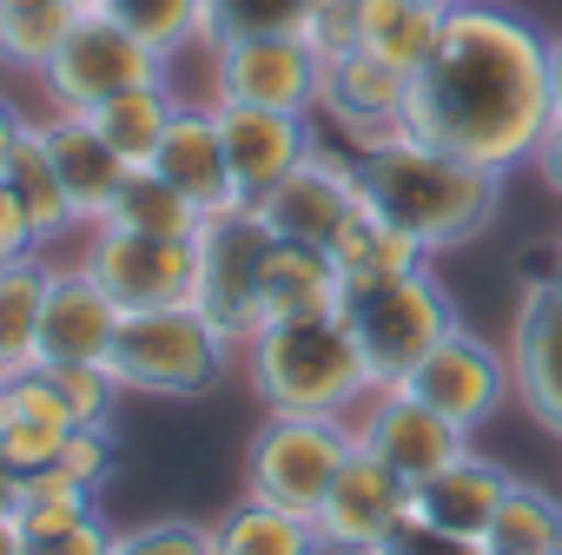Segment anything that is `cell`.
<instances>
[{
	"mask_svg": "<svg viewBox=\"0 0 562 555\" xmlns=\"http://www.w3.org/2000/svg\"><path fill=\"white\" fill-rule=\"evenodd\" d=\"M549 120V41L490 0L450 8L443 41L411 73V133L490 172H516L536 159Z\"/></svg>",
	"mask_w": 562,
	"mask_h": 555,
	"instance_id": "1",
	"label": "cell"
},
{
	"mask_svg": "<svg viewBox=\"0 0 562 555\" xmlns=\"http://www.w3.org/2000/svg\"><path fill=\"white\" fill-rule=\"evenodd\" d=\"M351 166H358L364 199H371L391 225H404L424 251H457V245H470V238L496 218L503 179H509V172H490V166H476V159H463V152H450V146L417 139L411 126L391 133V139L358 146Z\"/></svg>",
	"mask_w": 562,
	"mask_h": 555,
	"instance_id": "2",
	"label": "cell"
},
{
	"mask_svg": "<svg viewBox=\"0 0 562 555\" xmlns=\"http://www.w3.org/2000/svg\"><path fill=\"white\" fill-rule=\"evenodd\" d=\"M245 384L265 410H305V417H358V404L378 390L371 364L345 325V312L331 318H285L265 325L245 344Z\"/></svg>",
	"mask_w": 562,
	"mask_h": 555,
	"instance_id": "3",
	"label": "cell"
},
{
	"mask_svg": "<svg viewBox=\"0 0 562 555\" xmlns=\"http://www.w3.org/2000/svg\"><path fill=\"white\" fill-rule=\"evenodd\" d=\"M238 344L199 312V305H159V312H126L113 331V377L133 397H205L225 371H232Z\"/></svg>",
	"mask_w": 562,
	"mask_h": 555,
	"instance_id": "4",
	"label": "cell"
},
{
	"mask_svg": "<svg viewBox=\"0 0 562 555\" xmlns=\"http://www.w3.org/2000/svg\"><path fill=\"white\" fill-rule=\"evenodd\" d=\"M345 325L371 364V384H404L463 318H457V298L424 271H404V278H384V285H358L345 292Z\"/></svg>",
	"mask_w": 562,
	"mask_h": 555,
	"instance_id": "5",
	"label": "cell"
},
{
	"mask_svg": "<svg viewBox=\"0 0 562 555\" xmlns=\"http://www.w3.org/2000/svg\"><path fill=\"white\" fill-rule=\"evenodd\" d=\"M358 450L351 417H305V410H265V423L245 443V496H265L278 509L318 516L331 476Z\"/></svg>",
	"mask_w": 562,
	"mask_h": 555,
	"instance_id": "6",
	"label": "cell"
},
{
	"mask_svg": "<svg viewBox=\"0 0 562 555\" xmlns=\"http://www.w3.org/2000/svg\"><path fill=\"white\" fill-rule=\"evenodd\" d=\"M146 80H172V60L153 54L139 34H126L106 8H80V21L67 27L60 54L41 67V93L54 113H93L106 106L113 93L126 87H146Z\"/></svg>",
	"mask_w": 562,
	"mask_h": 555,
	"instance_id": "7",
	"label": "cell"
},
{
	"mask_svg": "<svg viewBox=\"0 0 562 555\" xmlns=\"http://www.w3.org/2000/svg\"><path fill=\"white\" fill-rule=\"evenodd\" d=\"M271 225L258 205H232V212H212L205 231H199V285H192V305L232 338L245 344L251 331H265V305H258V285H265V251H271Z\"/></svg>",
	"mask_w": 562,
	"mask_h": 555,
	"instance_id": "8",
	"label": "cell"
},
{
	"mask_svg": "<svg viewBox=\"0 0 562 555\" xmlns=\"http://www.w3.org/2000/svg\"><path fill=\"white\" fill-rule=\"evenodd\" d=\"M212 100L225 106H278V113H318L325 54L305 34H238L212 41Z\"/></svg>",
	"mask_w": 562,
	"mask_h": 555,
	"instance_id": "9",
	"label": "cell"
},
{
	"mask_svg": "<svg viewBox=\"0 0 562 555\" xmlns=\"http://www.w3.org/2000/svg\"><path fill=\"white\" fill-rule=\"evenodd\" d=\"M80 264L106 285V298H113L120 312L192 305V285H199V238H159V231L93 225Z\"/></svg>",
	"mask_w": 562,
	"mask_h": 555,
	"instance_id": "10",
	"label": "cell"
},
{
	"mask_svg": "<svg viewBox=\"0 0 562 555\" xmlns=\"http://www.w3.org/2000/svg\"><path fill=\"white\" fill-rule=\"evenodd\" d=\"M351 430H358V443H364L371 456H384V463H391L397 476H411V483H424L430 469H443V463H457V456L470 450V430L450 423L443 410H430V404H424L417 390H404V384L371 390V397L358 404Z\"/></svg>",
	"mask_w": 562,
	"mask_h": 555,
	"instance_id": "11",
	"label": "cell"
},
{
	"mask_svg": "<svg viewBox=\"0 0 562 555\" xmlns=\"http://www.w3.org/2000/svg\"><path fill=\"white\" fill-rule=\"evenodd\" d=\"M411 516V476H397L384 456H371L364 443L345 456V469L331 476L325 502H318V535L331 555H371L397 522Z\"/></svg>",
	"mask_w": 562,
	"mask_h": 555,
	"instance_id": "12",
	"label": "cell"
},
{
	"mask_svg": "<svg viewBox=\"0 0 562 555\" xmlns=\"http://www.w3.org/2000/svg\"><path fill=\"white\" fill-rule=\"evenodd\" d=\"M218 106V133H225V159H232V192L238 205H265L278 185H285L312 152V113H278V106Z\"/></svg>",
	"mask_w": 562,
	"mask_h": 555,
	"instance_id": "13",
	"label": "cell"
},
{
	"mask_svg": "<svg viewBox=\"0 0 562 555\" xmlns=\"http://www.w3.org/2000/svg\"><path fill=\"white\" fill-rule=\"evenodd\" d=\"M404 390H417L430 410H443L450 423H463V430H476V423H490L509 397H516V384H509V351H496V344H483L470 325H457L411 377H404Z\"/></svg>",
	"mask_w": 562,
	"mask_h": 555,
	"instance_id": "14",
	"label": "cell"
},
{
	"mask_svg": "<svg viewBox=\"0 0 562 555\" xmlns=\"http://www.w3.org/2000/svg\"><path fill=\"white\" fill-rule=\"evenodd\" d=\"M258 212H265V225H271L278 238H305V245H325V251H331V245H338V231L364 212L358 166L318 139V152H312L285 185H278Z\"/></svg>",
	"mask_w": 562,
	"mask_h": 555,
	"instance_id": "15",
	"label": "cell"
},
{
	"mask_svg": "<svg viewBox=\"0 0 562 555\" xmlns=\"http://www.w3.org/2000/svg\"><path fill=\"white\" fill-rule=\"evenodd\" d=\"M509 384H516V404L549 430L562 437V292L549 278H529L522 298H516V325H509Z\"/></svg>",
	"mask_w": 562,
	"mask_h": 555,
	"instance_id": "16",
	"label": "cell"
},
{
	"mask_svg": "<svg viewBox=\"0 0 562 555\" xmlns=\"http://www.w3.org/2000/svg\"><path fill=\"white\" fill-rule=\"evenodd\" d=\"M325 120L351 139V146H371V139H391L411 126V73L378 60L371 47H351L338 60H325V93H318Z\"/></svg>",
	"mask_w": 562,
	"mask_h": 555,
	"instance_id": "17",
	"label": "cell"
},
{
	"mask_svg": "<svg viewBox=\"0 0 562 555\" xmlns=\"http://www.w3.org/2000/svg\"><path fill=\"white\" fill-rule=\"evenodd\" d=\"M120 305L106 298V285L74 258V264H54L47 278V298H41V364H74V358H106L113 351V331H120Z\"/></svg>",
	"mask_w": 562,
	"mask_h": 555,
	"instance_id": "18",
	"label": "cell"
},
{
	"mask_svg": "<svg viewBox=\"0 0 562 555\" xmlns=\"http://www.w3.org/2000/svg\"><path fill=\"white\" fill-rule=\"evenodd\" d=\"M41 139L54 152V172H60V185L74 199L80 231L106 225V212H113V199H120V185H126L133 166L106 146V133L87 113H41Z\"/></svg>",
	"mask_w": 562,
	"mask_h": 555,
	"instance_id": "19",
	"label": "cell"
},
{
	"mask_svg": "<svg viewBox=\"0 0 562 555\" xmlns=\"http://www.w3.org/2000/svg\"><path fill=\"white\" fill-rule=\"evenodd\" d=\"M153 172H166L205 218L212 212H232L238 192H232V159H225V133H218V106H192L179 100L159 152H153Z\"/></svg>",
	"mask_w": 562,
	"mask_h": 555,
	"instance_id": "20",
	"label": "cell"
},
{
	"mask_svg": "<svg viewBox=\"0 0 562 555\" xmlns=\"http://www.w3.org/2000/svg\"><path fill=\"white\" fill-rule=\"evenodd\" d=\"M258 305H265V325H285V318H331V312H345V271H338V258H331L325 245L271 238Z\"/></svg>",
	"mask_w": 562,
	"mask_h": 555,
	"instance_id": "21",
	"label": "cell"
},
{
	"mask_svg": "<svg viewBox=\"0 0 562 555\" xmlns=\"http://www.w3.org/2000/svg\"><path fill=\"white\" fill-rule=\"evenodd\" d=\"M509 469L503 463H490V456H476V450H463L457 463H443V469H430L424 483H411V509L417 516H430V522H443V529H457V535H490V522H496V509H503V496H509Z\"/></svg>",
	"mask_w": 562,
	"mask_h": 555,
	"instance_id": "22",
	"label": "cell"
},
{
	"mask_svg": "<svg viewBox=\"0 0 562 555\" xmlns=\"http://www.w3.org/2000/svg\"><path fill=\"white\" fill-rule=\"evenodd\" d=\"M74 410L54 390L47 371H21V377H0V450H8L21 469H41L67 450L74 437Z\"/></svg>",
	"mask_w": 562,
	"mask_h": 555,
	"instance_id": "23",
	"label": "cell"
},
{
	"mask_svg": "<svg viewBox=\"0 0 562 555\" xmlns=\"http://www.w3.org/2000/svg\"><path fill=\"white\" fill-rule=\"evenodd\" d=\"M212 555H331L318 522L299 509H278L265 496H238L212 522Z\"/></svg>",
	"mask_w": 562,
	"mask_h": 555,
	"instance_id": "24",
	"label": "cell"
},
{
	"mask_svg": "<svg viewBox=\"0 0 562 555\" xmlns=\"http://www.w3.org/2000/svg\"><path fill=\"white\" fill-rule=\"evenodd\" d=\"M331 258H338V271H345V292L384 285V278H404V271H424V264H430V251H424L404 225H391L371 199H364V212L338 231Z\"/></svg>",
	"mask_w": 562,
	"mask_h": 555,
	"instance_id": "25",
	"label": "cell"
},
{
	"mask_svg": "<svg viewBox=\"0 0 562 555\" xmlns=\"http://www.w3.org/2000/svg\"><path fill=\"white\" fill-rule=\"evenodd\" d=\"M0 179L14 185V199H21V212H27L34 238H41V251L80 231V218H74V199H67V185H60V172H54V152H47V139H41V120L27 126V139L14 146V159L0 166Z\"/></svg>",
	"mask_w": 562,
	"mask_h": 555,
	"instance_id": "26",
	"label": "cell"
},
{
	"mask_svg": "<svg viewBox=\"0 0 562 555\" xmlns=\"http://www.w3.org/2000/svg\"><path fill=\"white\" fill-rule=\"evenodd\" d=\"M47 278L54 264L41 251L0 264V377H21V371H41V298H47Z\"/></svg>",
	"mask_w": 562,
	"mask_h": 555,
	"instance_id": "27",
	"label": "cell"
},
{
	"mask_svg": "<svg viewBox=\"0 0 562 555\" xmlns=\"http://www.w3.org/2000/svg\"><path fill=\"white\" fill-rule=\"evenodd\" d=\"M172 113H179L172 80H146V87L113 93V100H106V106H93L87 120L106 133V146H113L126 166H153V152H159V139H166V126H172Z\"/></svg>",
	"mask_w": 562,
	"mask_h": 555,
	"instance_id": "28",
	"label": "cell"
},
{
	"mask_svg": "<svg viewBox=\"0 0 562 555\" xmlns=\"http://www.w3.org/2000/svg\"><path fill=\"white\" fill-rule=\"evenodd\" d=\"M74 21H80L74 0H0V67L41 80V67L60 54Z\"/></svg>",
	"mask_w": 562,
	"mask_h": 555,
	"instance_id": "29",
	"label": "cell"
},
{
	"mask_svg": "<svg viewBox=\"0 0 562 555\" xmlns=\"http://www.w3.org/2000/svg\"><path fill=\"white\" fill-rule=\"evenodd\" d=\"M106 225L159 231V238H199V231H205V212H199V205H192L166 172L133 166V172H126V185H120V199H113V212H106Z\"/></svg>",
	"mask_w": 562,
	"mask_h": 555,
	"instance_id": "30",
	"label": "cell"
},
{
	"mask_svg": "<svg viewBox=\"0 0 562 555\" xmlns=\"http://www.w3.org/2000/svg\"><path fill=\"white\" fill-rule=\"evenodd\" d=\"M437 41H443V14L430 0H364V41L358 47H371L378 60L417 73Z\"/></svg>",
	"mask_w": 562,
	"mask_h": 555,
	"instance_id": "31",
	"label": "cell"
},
{
	"mask_svg": "<svg viewBox=\"0 0 562 555\" xmlns=\"http://www.w3.org/2000/svg\"><path fill=\"white\" fill-rule=\"evenodd\" d=\"M483 548L490 555H555L562 548V502L516 476L496 522H490V535H483Z\"/></svg>",
	"mask_w": 562,
	"mask_h": 555,
	"instance_id": "32",
	"label": "cell"
},
{
	"mask_svg": "<svg viewBox=\"0 0 562 555\" xmlns=\"http://www.w3.org/2000/svg\"><path fill=\"white\" fill-rule=\"evenodd\" d=\"M106 14L166 60L205 47V0H106Z\"/></svg>",
	"mask_w": 562,
	"mask_h": 555,
	"instance_id": "33",
	"label": "cell"
},
{
	"mask_svg": "<svg viewBox=\"0 0 562 555\" xmlns=\"http://www.w3.org/2000/svg\"><path fill=\"white\" fill-rule=\"evenodd\" d=\"M312 8L318 0H205V47L238 34H305Z\"/></svg>",
	"mask_w": 562,
	"mask_h": 555,
	"instance_id": "34",
	"label": "cell"
},
{
	"mask_svg": "<svg viewBox=\"0 0 562 555\" xmlns=\"http://www.w3.org/2000/svg\"><path fill=\"white\" fill-rule=\"evenodd\" d=\"M41 371H47V377H54V390L67 397L74 423H113V410H120L126 384L113 377V364H106V358H74V364H41Z\"/></svg>",
	"mask_w": 562,
	"mask_h": 555,
	"instance_id": "35",
	"label": "cell"
},
{
	"mask_svg": "<svg viewBox=\"0 0 562 555\" xmlns=\"http://www.w3.org/2000/svg\"><path fill=\"white\" fill-rule=\"evenodd\" d=\"M113 555H212V522H186V516L139 522L113 535Z\"/></svg>",
	"mask_w": 562,
	"mask_h": 555,
	"instance_id": "36",
	"label": "cell"
},
{
	"mask_svg": "<svg viewBox=\"0 0 562 555\" xmlns=\"http://www.w3.org/2000/svg\"><path fill=\"white\" fill-rule=\"evenodd\" d=\"M54 463H60L74 483H87V489L100 496V489L113 483V469H120V437H113V423H80Z\"/></svg>",
	"mask_w": 562,
	"mask_h": 555,
	"instance_id": "37",
	"label": "cell"
},
{
	"mask_svg": "<svg viewBox=\"0 0 562 555\" xmlns=\"http://www.w3.org/2000/svg\"><path fill=\"white\" fill-rule=\"evenodd\" d=\"M371 555H490V548L476 535H457V529H443V522H430V516L411 509Z\"/></svg>",
	"mask_w": 562,
	"mask_h": 555,
	"instance_id": "38",
	"label": "cell"
},
{
	"mask_svg": "<svg viewBox=\"0 0 562 555\" xmlns=\"http://www.w3.org/2000/svg\"><path fill=\"white\" fill-rule=\"evenodd\" d=\"M305 41H312L325 60L351 54V47L364 41V0H318L312 21H305Z\"/></svg>",
	"mask_w": 562,
	"mask_h": 555,
	"instance_id": "39",
	"label": "cell"
},
{
	"mask_svg": "<svg viewBox=\"0 0 562 555\" xmlns=\"http://www.w3.org/2000/svg\"><path fill=\"white\" fill-rule=\"evenodd\" d=\"M113 522H106V509L100 516H87V522H74V529H54V535H21V555H113Z\"/></svg>",
	"mask_w": 562,
	"mask_h": 555,
	"instance_id": "40",
	"label": "cell"
},
{
	"mask_svg": "<svg viewBox=\"0 0 562 555\" xmlns=\"http://www.w3.org/2000/svg\"><path fill=\"white\" fill-rule=\"evenodd\" d=\"M27 251H41V238H34V225H27L14 185L0 179V264H14V258H27Z\"/></svg>",
	"mask_w": 562,
	"mask_h": 555,
	"instance_id": "41",
	"label": "cell"
},
{
	"mask_svg": "<svg viewBox=\"0 0 562 555\" xmlns=\"http://www.w3.org/2000/svg\"><path fill=\"white\" fill-rule=\"evenodd\" d=\"M529 166H536V179L562 199V113H555V120H549V133L536 139V159H529Z\"/></svg>",
	"mask_w": 562,
	"mask_h": 555,
	"instance_id": "42",
	"label": "cell"
},
{
	"mask_svg": "<svg viewBox=\"0 0 562 555\" xmlns=\"http://www.w3.org/2000/svg\"><path fill=\"white\" fill-rule=\"evenodd\" d=\"M27 126H34V120H27V113H21V106L8 100V93H0V166L14 159V146L27 139Z\"/></svg>",
	"mask_w": 562,
	"mask_h": 555,
	"instance_id": "43",
	"label": "cell"
},
{
	"mask_svg": "<svg viewBox=\"0 0 562 555\" xmlns=\"http://www.w3.org/2000/svg\"><path fill=\"white\" fill-rule=\"evenodd\" d=\"M21 489H27V469H21L8 450H0V516H14V509H21Z\"/></svg>",
	"mask_w": 562,
	"mask_h": 555,
	"instance_id": "44",
	"label": "cell"
},
{
	"mask_svg": "<svg viewBox=\"0 0 562 555\" xmlns=\"http://www.w3.org/2000/svg\"><path fill=\"white\" fill-rule=\"evenodd\" d=\"M549 100L562 113V34H549Z\"/></svg>",
	"mask_w": 562,
	"mask_h": 555,
	"instance_id": "45",
	"label": "cell"
},
{
	"mask_svg": "<svg viewBox=\"0 0 562 555\" xmlns=\"http://www.w3.org/2000/svg\"><path fill=\"white\" fill-rule=\"evenodd\" d=\"M529 278H536V271H529ZM542 278H549V285H555V292H562V238H555V251H549V258H542Z\"/></svg>",
	"mask_w": 562,
	"mask_h": 555,
	"instance_id": "46",
	"label": "cell"
},
{
	"mask_svg": "<svg viewBox=\"0 0 562 555\" xmlns=\"http://www.w3.org/2000/svg\"><path fill=\"white\" fill-rule=\"evenodd\" d=\"M0 555H21V535H14V516H0Z\"/></svg>",
	"mask_w": 562,
	"mask_h": 555,
	"instance_id": "47",
	"label": "cell"
},
{
	"mask_svg": "<svg viewBox=\"0 0 562 555\" xmlns=\"http://www.w3.org/2000/svg\"><path fill=\"white\" fill-rule=\"evenodd\" d=\"M430 8H437V14H450V8H463V0H430Z\"/></svg>",
	"mask_w": 562,
	"mask_h": 555,
	"instance_id": "48",
	"label": "cell"
},
{
	"mask_svg": "<svg viewBox=\"0 0 562 555\" xmlns=\"http://www.w3.org/2000/svg\"><path fill=\"white\" fill-rule=\"evenodd\" d=\"M74 8H106V0H74Z\"/></svg>",
	"mask_w": 562,
	"mask_h": 555,
	"instance_id": "49",
	"label": "cell"
},
{
	"mask_svg": "<svg viewBox=\"0 0 562 555\" xmlns=\"http://www.w3.org/2000/svg\"><path fill=\"white\" fill-rule=\"evenodd\" d=\"M555 555H562V548H555Z\"/></svg>",
	"mask_w": 562,
	"mask_h": 555,
	"instance_id": "50",
	"label": "cell"
}]
</instances>
